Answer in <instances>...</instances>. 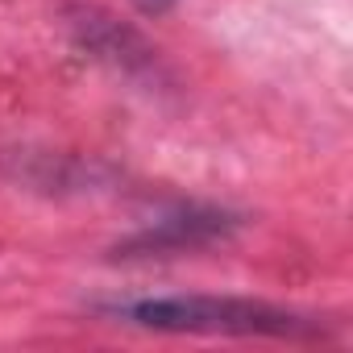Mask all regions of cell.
Here are the masks:
<instances>
[{"label": "cell", "instance_id": "obj_1", "mask_svg": "<svg viewBox=\"0 0 353 353\" xmlns=\"http://www.w3.org/2000/svg\"><path fill=\"white\" fill-rule=\"evenodd\" d=\"M112 320L154 328V332H212V336H303L316 332L312 320H299L287 307L241 299V295H145L112 299L100 307Z\"/></svg>", "mask_w": 353, "mask_h": 353}, {"label": "cell", "instance_id": "obj_2", "mask_svg": "<svg viewBox=\"0 0 353 353\" xmlns=\"http://www.w3.org/2000/svg\"><path fill=\"white\" fill-rule=\"evenodd\" d=\"M71 30H75V38H79L83 50H92L96 59H104V63H112V67H121L129 75L154 67V50L141 42V34L129 30V26H121L117 17H108L100 9H79L75 21H71Z\"/></svg>", "mask_w": 353, "mask_h": 353}, {"label": "cell", "instance_id": "obj_3", "mask_svg": "<svg viewBox=\"0 0 353 353\" xmlns=\"http://www.w3.org/2000/svg\"><path fill=\"white\" fill-rule=\"evenodd\" d=\"M237 221L225 216V212H208V208H188L179 216H166L158 221L154 229L137 233L125 250L129 254H162V250H196V245H208L216 237H225Z\"/></svg>", "mask_w": 353, "mask_h": 353}, {"label": "cell", "instance_id": "obj_4", "mask_svg": "<svg viewBox=\"0 0 353 353\" xmlns=\"http://www.w3.org/2000/svg\"><path fill=\"white\" fill-rule=\"evenodd\" d=\"M141 5V13H166V9H174L179 0H137Z\"/></svg>", "mask_w": 353, "mask_h": 353}]
</instances>
